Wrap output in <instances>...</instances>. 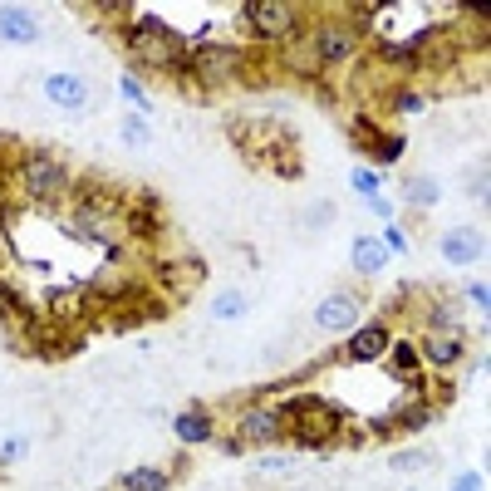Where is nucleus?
Segmentation results:
<instances>
[{
	"mask_svg": "<svg viewBox=\"0 0 491 491\" xmlns=\"http://www.w3.org/2000/svg\"><path fill=\"white\" fill-rule=\"evenodd\" d=\"M285 423L295 427V437L305 447H320V443H329L334 433H339V408L325 399H315V393H305V399H295L285 408Z\"/></svg>",
	"mask_w": 491,
	"mask_h": 491,
	"instance_id": "f257e3e1",
	"label": "nucleus"
},
{
	"mask_svg": "<svg viewBox=\"0 0 491 491\" xmlns=\"http://www.w3.org/2000/svg\"><path fill=\"white\" fill-rule=\"evenodd\" d=\"M20 187H25V197H35V202H55V197L69 192V172L59 167L49 153H30V158H20Z\"/></svg>",
	"mask_w": 491,
	"mask_h": 491,
	"instance_id": "f03ea898",
	"label": "nucleus"
},
{
	"mask_svg": "<svg viewBox=\"0 0 491 491\" xmlns=\"http://www.w3.org/2000/svg\"><path fill=\"white\" fill-rule=\"evenodd\" d=\"M241 20H250L260 39H290L300 30V10L285 5V0H246Z\"/></svg>",
	"mask_w": 491,
	"mask_h": 491,
	"instance_id": "7ed1b4c3",
	"label": "nucleus"
},
{
	"mask_svg": "<svg viewBox=\"0 0 491 491\" xmlns=\"http://www.w3.org/2000/svg\"><path fill=\"white\" fill-rule=\"evenodd\" d=\"M113 226H123V206L113 202V197H103V192L79 197V206H75V232H79V236H89V241H103Z\"/></svg>",
	"mask_w": 491,
	"mask_h": 491,
	"instance_id": "20e7f679",
	"label": "nucleus"
},
{
	"mask_svg": "<svg viewBox=\"0 0 491 491\" xmlns=\"http://www.w3.org/2000/svg\"><path fill=\"white\" fill-rule=\"evenodd\" d=\"M320 65H349L359 55V35L349 25H315V39H310Z\"/></svg>",
	"mask_w": 491,
	"mask_h": 491,
	"instance_id": "39448f33",
	"label": "nucleus"
},
{
	"mask_svg": "<svg viewBox=\"0 0 491 491\" xmlns=\"http://www.w3.org/2000/svg\"><path fill=\"white\" fill-rule=\"evenodd\" d=\"M437 256H443L447 266H472V260L487 256V236L477 232V226H452V232H443V241H437Z\"/></svg>",
	"mask_w": 491,
	"mask_h": 491,
	"instance_id": "423d86ee",
	"label": "nucleus"
},
{
	"mask_svg": "<svg viewBox=\"0 0 491 491\" xmlns=\"http://www.w3.org/2000/svg\"><path fill=\"white\" fill-rule=\"evenodd\" d=\"M280 433H285V408L276 403H256L241 413V443H276Z\"/></svg>",
	"mask_w": 491,
	"mask_h": 491,
	"instance_id": "0eeeda50",
	"label": "nucleus"
},
{
	"mask_svg": "<svg viewBox=\"0 0 491 491\" xmlns=\"http://www.w3.org/2000/svg\"><path fill=\"white\" fill-rule=\"evenodd\" d=\"M315 325L329 329V334H344L359 325V295H344V290H334V295H325L315 305Z\"/></svg>",
	"mask_w": 491,
	"mask_h": 491,
	"instance_id": "6e6552de",
	"label": "nucleus"
},
{
	"mask_svg": "<svg viewBox=\"0 0 491 491\" xmlns=\"http://www.w3.org/2000/svg\"><path fill=\"white\" fill-rule=\"evenodd\" d=\"M462 329L457 325H443V329H427V339H423V359L433 364V369H447V364H457L462 359Z\"/></svg>",
	"mask_w": 491,
	"mask_h": 491,
	"instance_id": "1a4fd4ad",
	"label": "nucleus"
},
{
	"mask_svg": "<svg viewBox=\"0 0 491 491\" xmlns=\"http://www.w3.org/2000/svg\"><path fill=\"white\" fill-rule=\"evenodd\" d=\"M241 49H202L197 59H187V69H192L202 83H216V79H226V75H236L241 69Z\"/></svg>",
	"mask_w": 491,
	"mask_h": 491,
	"instance_id": "9d476101",
	"label": "nucleus"
},
{
	"mask_svg": "<svg viewBox=\"0 0 491 491\" xmlns=\"http://www.w3.org/2000/svg\"><path fill=\"white\" fill-rule=\"evenodd\" d=\"M0 39H10V45H35V39H39L35 10H25V5H0Z\"/></svg>",
	"mask_w": 491,
	"mask_h": 491,
	"instance_id": "9b49d317",
	"label": "nucleus"
},
{
	"mask_svg": "<svg viewBox=\"0 0 491 491\" xmlns=\"http://www.w3.org/2000/svg\"><path fill=\"white\" fill-rule=\"evenodd\" d=\"M45 99L55 103V109L79 113L83 103H89V83H83L79 75H49V79H45Z\"/></svg>",
	"mask_w": 491,
	"mask_h": 491,
	"instance_id": "f8f14e48",
	"label": "nucleus"
},
{
	"mask_svg": "<svg viewBox=\"0 0 491 491\" xmlns=\"http://www.w3.org/2000/svg\"><path fill=\"white\" fill-rule=\"evenodd\" d=\"M389 339H393L389 325H364V329L349 339V349H344V354H349L354 364H369V359H379V354L389 349Z\"/></svg>",
	"mask_w": 491,
	"mask_h": 491,
	"instance_id": "ddd939ff",
	"label": "nucleus"
},
{
	"mask_svg": "<svg viewBox=\"0 0 491 491\" xmlns=\"http://www.w3.org/2000/svg\"><path fill=\"white\" fill-rule=\"evenodd\" d=\"M349 260H354V270H359V276H379V270L389 266V246H383L379 236H354Z\"/></svg>",
	"mask_w": 491,
	"mask_h": 491,
	"instance_id": "4468645a",
	"label": "nucleus"
},
{
	"mask_svg": "<svg viewBox=\"0 0 491 491\" xmlns=\"http://www.w3.org/2000/svg\"><path fill=\"white\" fill-rule=\"evenodd\" d=\"M172 427H177V437L182 443H212V413H177L172 417Z\"/></svg>",
	"mask_w": 491,
	"mask_h": 491,
	"instance_id": "2eb2a0df",
	"label": "nucleus"
},
{
	"mask_svg": "<svg viewBox=\"0 0 491 491\" xmlns=\"http://www.w3.org/2000/svg\"><path fill=\"white\" fill-rule=\"evenodd\" d=\"M437 197H443L437 177H408V182H403V202L408 206H437Z\"/></svg>",
	"mask_w": 491,
	"mask_h": 491,
	"instance_id": "dca6fc26",
	"label": "nucleus"
},
{
	"mask_svg": "<svg viewBox=\"0 0 491 491\" xmlns=\"http://www.w3.org/2000/svg\"><path fill=\"white\" fill-rule=\"evenodd\" d=\"M123 491H167V472L162 467H133V472H123Z\"/></svg>",
	"mask_w": 491,
	"mask_h": 491,
	"instance_id": "f3484780",
	"label": "nucleus"
},
{
	"mask_svg": "<svg viewBox=\"0 0 491 491\" xmlns=\"http://www.w3.org/2000/svg\"><path fill=\"white\" fill-rule=\"evenodd\" d=\"M212 315H216V320H241V315H246V295H241V290H226V295H216V300H212Z\"/></svg>",
	"mask_w": 491,
	"mask_h": 491,
	"instance_id": "a211bd4d",
	"label": "nucleus"
},
{
	"mask_svg": "<svg viewBox=\"0 0 491 491\" xmlns=\"http://www.w3.org/2000/svg\"><path fill=\"white\" fill-rule=\"evenodd\" d=\"M423 467H433V452H423V447H403V452H393V472H423Z\"/></svg>",
	"mask_w": 491,
	"mask_h": 491,
	"instance_id": "6ab92c4d",
	"label": "nucleus"
},
{
	"mask_svg": "<svg viewBox=\"0 0 491 491\" xmlns=\"http://www.w3.org/2000/svg\"><path fill=\"white\" fill-rule=\"evenodd\" d=\"M403 148H408V143H403L399 133H379V143H373V158H379V162H399Z\"/></svg>",
	"mask_w": 491,
	"mask_h": 491,
	"instance_id": "aec40b11",
	"label": "nucleus"
},
{
	"mask_svg": "<svg viewBox=\"0 0 491 491\" xmlns=\"http://www.w3.org/2000/svg\"><path fill=\"white\" fill-rule=\"evenodd\" d=\"M329 222H334V202H315V206H305V226H310V232H325Z\"/></svg>",
	"mask_w": 491,
	"mask_h": 491,
	"instance_id": "412c9836",
	"label": "nucleus"
},
{
	"mask_svg": "<svg viewBox=\"0 0 491 491\" xmlns=\"http://www.w3.org/2000/svg\"><path fill=\"white\" fill-rule=\"evenodd\" d=\"M123 216H128V226H133V232H143V236H148V232H158V216H153V202L148 206H143V212H123Z\"/></svg>",
	"mask_w": 491,
	"mask_h": 491,
	"instance_id": "4be33fe9",
	"label": "nucleus"
},
{
	"mask_svg": "<svg viewBox=\"0 0 491 491\" xmlns=\"http://www.w3.org/2000/svg\"><path fill=\"white\" fill-rule=\"evenodd\" d=\"M123 143H128V148H143V143H148V123L128 118V123H123Z\"/></svg>",
	"mask_w": 491,
	"mask_h": 491,
	"instance_id": "5701e85b",
	"label": "nucleus"
},
{
	"mask_svg": "<svg viewBox=\"0 0 491 491\" xmlns=\"http://www.w3.org/2000/svg\"><path fill=\"white\" fill-rule=\"evenodd\" d=\"M349 182H354V187H359V192H364V197H379V172H373V167H359V172H354V177H349Z\"/></svg>",
	"mask_w": 491,
	"mask_h": 491,
	"instance_id": "b1692460",
	"label": "nucleus"
},
{
	"mask_svg": "<svg viewBox=\"0 0 491 491\" xmlns=\"http://www.w3.org/2000/svg\"><path fill=\"white\" fill-rule=\"evenodd\" d=\"M393 364H399V373H413L417 369V349L413 344H393Z\"/></svg>",
	"mask_w": 491,
	"mask_h": 491,
	"instance_id": "393cba45",
	"label": "nucleus"
},
{
	"mask_svg": "<svg viewBox=\"0 0 491 491\" xmlns=\"http://www.w3.org/2000/svg\"><path fill=\"white\" fill-rule=\"evenodd\" d=\"M399 423L403 427H423V423H433V408H427V403H413V408H403Z\"/></svg>",
	"mask_w": 491,
	"mask_h": 491,
	"instance_id": "a878e982",
	"label": "nucleus"
},
{
	"mask_svg": "<svg viewBox=\"0 0 491 491\" xmlns=\"http://www.w3.org/2000/svg\"><path fill=\"white\" fill-rule=\"evenodd\" d=\"M123 93L138 103V113H153V99H143V89H138V79H133V75H123Z\"/></svg>",
	"mask_w": 491,
	"mask_h": 491,
	"instance_id": "bb28decb",
	"label": "nucleus"
},
{
	"mask_svg": "<svg viewBox=\"0 0 491 491\" xmlns=\"http://www.w3.org/2000/svg\"><path fill=\"white\" fill-rule=\"evenodd\" d=\"M487 482H482V472H457V482H452V491H482Z\"/></svg>",
	"mask_w": 491,
	"mask_h": 491,
	"instance_id": "cd10ccee",
	"label": "nucleus"
},
{
	"mask_svg": "<svg viewBox=\"0 0 491 491\" xmlns=\"http://www.w3.org/2000/svg\"><path fill=\"white\" fill-rule=\"evenodd\" d=\"M487 295H491V290H487V280H477V285L467 290V300H472L477 310H487Z\"/></svg>",
	"mask_w": 491,
	"mask_h": 491,
	"instance_id": "c85d7f7f",
	"label": "nucleus"
},
{
	"mask_svg": "<svg viewBox=\"0 0 491 491\" xmlns=\"http://www.w3.org/2000/svg\"><path fill=\"white\" fill-rule=\"evenodd\" d=\"M467 192H472V197H477V202H487V172H477V177H472V182H467Z\"/></svg>",
	"mask_w": 491,
	"mask_h": 491,
	"instance_id": "c756f323",
	"label": "nucleus"
},
{
	"mask_svg": "<svg viewBox=\"0 0 491 491\" xmlns=\"http://www.w3.org/2000/svg\"><path fill=\"white\" fill-rule=\"evenodd\" d=\"M354 25H359V30L373 25V5H354ZM354 25H349V30H354Z\"/></svg>",
	"mask_w": 491,
	"mask_h": 491,
	"instance_id": "7c9ffc66",
	"label": "nucleus"
},
{
	"mask_svg": "<svg viewBox=\"0 0 491 491\" xmlns=\"http://www.w3.org/2000/svg\"><path fill=\"white\" fill-rule=\"evenodd\" d=\"M20 452H25V443H20V437H15V443H5V447H0V462H15Z\"/></svg>",
	"mask_w": 491,
	"mask_h": 491,
	"instance_id": "2f4dec72",
	"label": "nucleus"
},
{
	"mask_svg": "<svg viewBox=\"0 0 491 491\" xmlns=\"http://www.w3.org/2000/svg\"><path fill=\"white\" fill-rule=\"evenodd\" d=\"M399 109L403 113H417V109H423V99H417V93H399Z\"/></svg>",
	"mask_w": 491,
	"mask_h": 491,
	"instance_id": "473e14b6",
	"label": "nucleus"
},
{
	"mask_svg": "<svg viewBox=\"0 0 491 491\" xmlns=\"http://www.w3.org/2000/svg\"><path fill=\"white\" fill-rule=\"evenodd\" d=\"M290 467V457H266V462H260V472H285Z\"/></svg>",
	"mask_w": 491,
	"mask_h": 491,
	"instance_id": "72a5a7b5",
	"label": "nucleus"
},
{
	"mask_svg": "<svg viewBox=\"0 0 491 491\" xmlns=\"http://www.w3.org/2000/svg\"><path fill=\"white\" fill-rule=\"evenodd\" d=\"M383 246H389V250H403L408 241H403V232H389V236H383Z\"/></svg>",
	"mask_w": 491,
	"mask_h": 491,
	"instance_id": "f704fd0d",
	"label": "nucleus"
}]
</instances>
